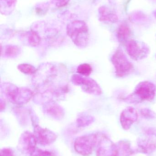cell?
Instances as JSON below:
<instances>
[{
  "label": "cell",
  "mask_w": 156,
  "mask_h": 156,
  "mask_svg": "<svg viewBox=\"0 0 156 156\" xmlns=\"http://www.w3.org/2000/svg\"><path fill=\"white\" fill-rule=\"evenodd\" d=\"M138 113L135 108L129 106L123 110L120 116V122L125 130L131 128L134 123L138 119Z\"/></svg>",
  "instance_id": "4fadbf2b"
},
{
  "label": "cell",
  "mask_w": 156,
  "mask_h": 156,
  "mask_svg": "<svg viewBox=\"0 0 156 156\" xmlns=\"http://www.w3.org/2000/svg\"><path fill=\"white\" fill-rule=\"evenodd\" d=\"M41 41V37L37 32L32 30L27 34V43L32 47L39 45Z\"/></svg>",
  "instance_id": "ffe728a7"
},
{
  "label": "cell",
  "mask_w": 156,
  "mask_h": 156,
  "mask_svg": "<svg viewBox=\"0 0 156 156\" xmlns=\"http://www.w3.org/2000/svg\"><path fill=\"white\" fill-rule=\"evenodd\" d=\"M73 84L80 86L83 91L94 95H100L102 93L101 88L96 81L91 78L74 74L71 77Z\"/></svg>",
  "instance_id": "ba28073f"
},
{
  "label": "cell",
  "mask_w": 156,
  "mask_h": 156,
  "mask_svg": "<svg viewBox=\"0 0 156 156\" xmlns=\"http://www.w3.org/2000/svg\"><path fill=\"white\" fill-rule=\"evenodd\" d=\"M155 85L148 81L141 82L135 89L133 93L125 98L124 101L130 103H138L143 101H152L155 96Z\"/></svg>",
  "instance_id": "277c9868"
},
{
  "label": "cell",
  "mask_w": 156,
  "mask_h": 156,
  "mask_svg": "<svg viewBox=\"0 0 156 156\" xmlns=\"http://www.w3.org/2000/svg\"><path fill=\"white\" fill-rule=\"evenodd\" d=\"M70 0H52L53 3L58 7H62L67 5Z\"/></svg>",
  "instance_id": "484cf974"
},
{
  "label": "cell",
  "mask_w": 156,
  "mask_h": 156,
  "mask_svg": "<svg viewBox=\"0 0 156 156\" xmlns=\"http://www.w3.org/2000/svg\"><path fill=\"white\" fill-rule=\"evenodd\" d=\"M21 52V48L16 45H8L3 48L1 46V56L4 58H13L19 55Z\"/></svg>",
  "instance_id": "e0dca14e"
},
{
  "label": "cell",
  "mask_w": 156,
  "mask_h": 156,
  "mask_svg": "<svg viewBox=\"0 0 156 156\" xmlns=\"http://www.w3.org/2000/svg\"><path fill=\"white\" fill-rule=\"evenodd\" d=\"M77 72L78 74L84 76L88 77L93 71L91 66L87 63L81 64L77 68Z\"/></svg>",
  "instance_id": "603a6c76"
},
{
  "label": "cell",
  "mask_w": 156,
  "mask_h": 156,
  "mask_svg": "<svg viewBox=\"0 0 156 156\" xmlns=\"http://www.w3.org/2000/svg\"><path fill=\"white\" fill-rule=\"evenodd\" d=\"M32 82L37 90L34 100L41 104L61 98L68 91L67 86L62 83V70L52 63L40 65L33 76Z\"/></svg>",
  "instance_id": "6da1fadb"
},
{
  "label": "cell",
  "mask_w": 156,
  "mask_h": 156,
  "mask_svg": "<svg viewBox=\"0 0 156 156\" xmlns=\"http://www.w3.org/2000/svg\"><path fill=\"white\" fill-rule=\"evenodd\" d=\"M5 101H3L2 99H1V104H0V110L1 112H2V111L5 110Z\"/></svg>",
  "instance_id": "83f0119b"
},
{
  "label": "cell",
  "mask_w": 156,
  "mask_h": 156,
  "mask_svg": "<svg viewBox=\"0 0 156 156\" xmlns=\"http://www.w3.org/2000/svg\"><path fill=\"white\" fill-rule=\"evenodd\" d=\"M156 130L150 129L147 131L146 136L142 138L139 142L138 147L144 154H149L156 149Z\"/></svg>",
  "instance_id": "7c38bea8"
},
{
  "label": "cell",
  "mask_w": 156,
  "mask_h": 156,
  "mask_svg": "<svg viewBox=\"0 0 156 156\" xmlns=\"http://www.w3.org/2000/svg\"><path fill=\"white\" fill-rule=\"evenodd\" d=\"M99 18L100 21L102 22L116 23L119 21L117 15L105 6L99 8Z\"/></svg>",
  "instance_id": "9a60e30c"
},
{
  "label": "cell",
  "mask_w": 156,
  "mask_h": 156,
  "mask_svg": "<svg viewBox=\"0 0 156 156\" xmlns=\"http://www.w3.org/2000/svg\"><path fill=\"white\" fill-rule=\"evenodd\" d=\"M97 156H119L121 147L116 145L105 135L98 134V142L96 145Z\"/></svg>",
  "instance_id": "52a82bcc"
},
{
  "label": "cell",
  "mask_w": 156,
  "mask_h": 156,
  "mask_svg": "<svg viewBox=\"0 0 156 156\" xmlns=\"http://www.w3.org/2000/svg\"><path fill=\"white\" fill-rule=\"evenodd\" d=\"M37 144L34 134L29 131H25L19 138L18 148L23 154L30 156L36 149Z\"/></svg>",
  "instance_id": "30bf717a"
},
{
  "label": "cell",
  "mask_w": 156,
  "mask_h": 156,
  "mask_svg": "<svg viewBox=\"0 0 156 156\" xmlns=\"http://www.w3.org/2000/svg\"><path fill=\"white\" fill-rule=\"evenodd\" d=\"M34 134L37 144L42 146H48L54 143L57 138L56 133L36 125L34 126Z\"/></svg>",
  "instance_id": "8fae6325"
},
{
  "label": "cell",
  "mask_w": 156,
  "mask_h": 156,
  "mask_svg": "<svg viewBox=\"0 0 156 156\" xmlns=\"http://www.w3.org/2000/svg\"><path fill=\"white\" fill-rule=\"evenodd\" d=\"M17 69L23 74L27 75H34L37 70L34 66L28 64H21L17 66Z\"/></svg>",
  "instance_id": "7402d4cb"
},
{
  "label": "cell",
  "mask_w": 156,
  "mask_h": 156,
  "mask_svg": "<svg viewBox=\"0 0 156 156\" xmlns=\"http://www.w3.org/2000/svg\"><path fill=\"white\" fill-rule=\"evenodd\" d=\"M67 34L78 47L84 48L88 45L89 38V28L87 23L81 20H74L68 24Z\"/></svg>",
  "instance_id": "3957f363"
},
{
  "label": "cell",
  "mask_w": 156,
  "mask_h": 156,
  "mask_svg": "<svg viewBox=\"0 0 156 156\" xmlns=\"http://www.w3.org/2000/svg\"><path fill=\"white\" fill-rule=\"evenodd\" d=\"M154 16H155V17H156V10L155 11Z\"/></svg>",
  "instance_id": "f1b7e54d"
},
{
  "label": "cell",
  "mask_w": 156,
  "mask_h": 156,
  "mask_svg": "<svg viewBox=\"0 0 156 156\" xmlns=\"http://www.w3.org/2000/svg\"><path fill=\"white\" fill-rule=\"evenodd\" d=\"M1 88L6 99L14 104L22 105L26 104L34 96V93L30 89L18 87L9 82L2 83Z\"/></svg>",
  "instance_id": "7a4b0ae2"
},
{
  "label": "cell",
  "mask_w": 156,
  "mask_h": 156,
  "mask_svg": "<svg viewBox=\"0 0 156 156\" xmlns=\"http://www.w3.org/2000/svg\"><path fill=\"white\" fill-rule=\"evenodd\" d=\"M131 34V30L126 24H122L118 27L116 32V36L118 41L124 44L128 42Z\"/></svg>",
  "instance_id": "2e32d148"
},
{
  "label": "cell",
  "mask_w": 156,
  "mask_h": 156,
  "mask_svg": "<svg viewBox=\"0 0 156 156\" xmlns=\"http://www.w3.org/2000/svg\"><path fill=\"white\" fill-rule=\"evenodd\" d=\"M127 54L132 59L135 61L146 58L150 54V49L147 45L136 40L131 39L125 44Z\"/></svg>",
  "instance_id": "9c48e42d"
},
{
  "label": "cell",
  "mask_w": 156,
  "mask_h": 156,
  "mask_svg": "<svg viewBox=\"0 0 156 156\" xmlns=\"http://www.w3.org/2000/svg\"><path fill=\"white\" fill-rule=\"evenodd\" d=\"M111 60L115 69L116 76L118 77H125L133 70V65L129 61L120 46L116 49Z\"/></svg>",
  "instance_id": "5b68a950"
},
{
  "label": "cell",
  "mask_w": 156,
  "mask_h": 156,
  "mask_svg": "<svg viewBox=\"0 0 156 156\" xmlns=\"http://www.w3.org/2000/svg\"><path fill=\"white\" fill-rule=\"evenodd\" d=\"M98 134L82 136L75 140L74 147L78 154L83 156H89L92 154L98 142Z\"/></svg>",
  "instance_id": "8992f818"
},
{
  "label": "cell",
  "mask_w": 156,
  "mask_h": 156,
  "mask_svg": "<svg viewBox=\"0 0 156 156\" xmlns=\"http://www.w3.org/2000/svg\"><path fill=\"white\" fill-rule=\"evenodd\" d=\"M0 155L1 156H15L13 150L8 148L2 149L0 153Z\"/></svg>",
  "instance_id": "4316f807"
},
{
  "label": "cell",
  "mask_w": 156,
  "mask_h": 156,
  "mask_svg": "<svg viewBox=\"0 0 156 156\" xmlns=\"http://www.w3.org/2000/svg\"><path fill=\"white\" fill-rule=\"evenodd\" d=\"M129 19L133 23H142L147 20V16L143 12L136 11L130 15Z\"/></svg>",
  "instance_id": "44dd1931"
},
{
  "label": "cell",
  "mask_w": 156,
  "mask_h": 156,
  "mask_svg": "<svg viewBox=\"0 0 156 156\" xmlns=\"http://www.w3.org/2000/svg\"><path fill=\"white\" fill-rule=\"evenodd\" d=\"M43 111L45 114L56 120H61L65 115L63 108L54 101H49L44 104Z\"/></svg>",
  "instance_id": "5bb4252c"
},
{
  "label": "cell",
  "mask_w": 156,
  "mask_h": 156,
  "mask_svg": "<svg viewBox=\"0 0 156 156\" xmlns=\"http://www.w3.org/2000/svg\"><path fill=\"white\" fill-rule=\"evenodd\" d=\"M30 156H57L56 155L51 152L47 150H43L37 147L36 149L33 152Z\"/></svg>",
  "instance_id": "cb8c5ba5"
},
{
  "label": "cell",
  "mask_w": 156,
  "mask_h": 156,
  "mask_svg": "<svg viewBox=\"0 0 156 156\" xmlns=\"http://www.w3.org/2000/svg\"><path fill=\"white\" fill-rule=\"evenodd\" d=\"M94 121V118L91 115H82L77 118L76 126L78 128H83L91 124Z\"/></svg>",
  "instance_id": "d6986e66"
},
{
  "label": "cell",
  "mask_w": 156,
  "mask_h": 156,
  "mask_svg": "<svg viewBox=\"0 0 156 156\" xmlns=\"http://www.w3.org/2000/svg\"><path fill=\"white\" fill-rule=\"evenodd\" d=\"M141 113L144 118L147 119H152L155 116L154 112L147 108H143L141 110Z\"/></svg>",
  "instance_id": "d4e9b609"
},
{
  "label": "cell",
  "mask_w": 156,
  "mask_h": 156,
  "mask_svg": "<svg viewBox=\"0 0 156 156\" xmlns=\"http://www.w3.org/2000/svg\"><path fill=\"white\" fill-rule=\"evenodd\" d=\"M17 0H0V11L3 15L12 14L15 8Z\"/></svg>",
  "instance_id": "ac0fdd59"
}]
</instances>
